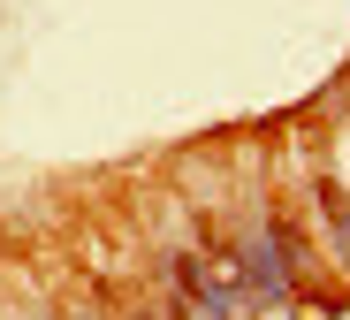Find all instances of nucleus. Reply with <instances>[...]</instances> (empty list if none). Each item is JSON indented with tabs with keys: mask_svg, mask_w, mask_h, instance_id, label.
Instances as JSON below:
<instances>
[{
	"mask_svg": "<svg viewBox=\"0 0 350 320\" xmlns=\"http://www.w3.org/2000/svg\"><path fill=\"white\" fill-rule=\"evenodd\" d=\"M237 275H244V290H252V297H282V290H289V260H282L274 229H252V236H244Z\"/></svg>",
	"mask_w": 350,
	"mask_h": 320,
	"instance_id": "1",
	"label": "nucleus"
},
{
	"mask_svg": "<svg viewBox=\"0 0 350 320\" xmlns=\"http://www.w3.org/2000/svg\"><path fill=\"white\" fill-rule=\"evenodd\" d=\"M335 244H342V260H350V214H342V221H335Z\"/></svg>",
	"mask_w": 350,
	"mask_h": 320,
	"instance_id": "2",
	"label": "nucleus"
}]
</instances>
